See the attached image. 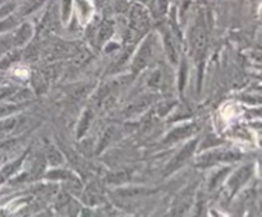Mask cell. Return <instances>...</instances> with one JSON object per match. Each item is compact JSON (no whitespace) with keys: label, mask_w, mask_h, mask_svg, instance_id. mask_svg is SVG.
Instances as JSON below:
<instances>
[{"label":"cell","mask_w":262,"mask_h":217,"mask_svg":"<svg viewBox=\"0 0 262 217\" xmlns=\"http://www.w3.org/2000/svg\"><path fill=\"white\" fill-rule=\"evenodd\" d=\"M130 22L131 27L135 32H144L150 24V17H148L147 10L139 4H134L131 9Z\"/></svg>","instance_id":"6da1fadb"},{"label":"cell","mask_w":262,"mask_h":217,"mask_svg":"<svg viewBox=\"0 0 262 217\" xmlns=\"http://www.w3.org/2000/svg\"><path fill=\"white\" fill-rule=\"evenodd\" d=\"M206 29L201 22H197L191 32L192 50L196 55H201L206 46Z\"/></svg>","instance_id":"7a4b0ae2"},{"label":"cell","mask_w":262,"mask_h":217,"mask_svg":"<svg viewBox=\"0 0 262 217\" xmlns=\"http://www.w3.org/2000/svg\"><path fill=\"white\" fill-rule=\"evenodd\" d=\"M151 56H152V44H151V40L148 38V40L143 42L138 54L135 55L134 62H133V72L134 73L141 72L148 64V62L151 60Z\"/></svg>","instance_id":"3957f363"},{"label":"cell","mask_w":262,"mask_h":217,"mask_svg":"<svg viewBox=\"0 0 262 217\" xmlns=\"http://www.w3.org/2000/svg\"><path fill=\"white\" fill-rule=\"evenodd\" d=\"M196 144H197V141L189 142V143L187 144L184 148H183L182 152H179L177 156H175V157H174V160L170 162L168 169H166V174L173 173V171L177 170L178 167L182 166V165L184 164V162H186L187 160H188L192 156V153H193V151H195V148H196Z\"/></svg>","instance_id":"277c9868"},{"label":"cell","mask_w":262,"mask_h":217,"mask_svg":"<svg viewBox=\"0 0 262 217\" xmlns=\"http://www.w3.org/2000/svg\"><path fill=\"white\" fill-rule=\"evenodd\" d=\"M251 174H252V167L251 166L241 167V169L232 176V179L229 180V188L232 189V192H236L241 185L245 184V183L250 179Z\"/></svg>","instance_id":"5b68a950"},{"label":"cell","mask_w":262,"mask_h":217,"mask_svg":"<svg viewBox=\"0 0 262 217\" xmlns=\"http://www.w3.org/2000/svg\"><path fill=\"white\" fill-rule=\"evenodd\" d=\"M239 157V155L233 152H215V153H209L206 155L201 162V165L206 166V165H211L212 162H218V161H234Z\"/></svg>","instance_id":"8992f818"},{"label":"cell","mask_w":262,"mask_h":217,"mask_svg":"<svg viewBox=\"0 0 262 217\" xmlns=\"http://www.w3.org/2000/svg\"><path fill=\"white\" fill-rule=\"evenodd\" d=\"M193 133V125H186V126H180V128H177L174 129L170 134L166 137L165 142L169 143V142H177L179 139H183V138L188 137Z\"/></svg>","instance_id":"52a82bcc"},{"label":"cell","mask_w":262,"mask_h":217,"mask_svg":"<svg viewBox=\"0 0 262 217\" xmlns=\"http://www.w3.org/2000/svg\"><path fill=\"white\" fill-rule=\"evenodd\" d=\"M164 41H165V47H166V53H168V55H169V59L173 60V63H177V58H178L177 49H175V45H174V42H173V38L170 37L169 33L165 35Z\"/></svg>","instance_id":"ba28073f"},{"label":"cell","mask_w":262,"mask_h":217,"mask_svg":"<svg viewBox=\"0 0 262 217\" xmlns=\"http://www.w3.org/2000/svg\"><path fill=\"white\" fill-rule=\"evenodd\" d=\"M31 33H32V29H31L30 24H24L17 33V37H15V42L18 45H23L24 42L31 37Z\"/></svg>","instance_id":"9c48e42d"},{"label":"cell","mask_w":262,"mask_h":217,"mask_svg":"<svg viewBox=\"0 0 262 217\" xmlns=\"http://www.w3.org/2000/svg\"><path fill=\"white\" fill-rule=\"evenodd\" d=\"M90 120H91V111H90V110H86V111L83 112L80 124H78V137H82L86 133V130L89 129Z\"/></svg>","instance_id":"30bf717a"},{"label":"cell","mask_w":262,"mask_h":217,"mask_svg":"<svg viewBox=\"0 0 262 217\" xmlns=\"http://www.w3.org/2000/svg\"><path fill=\"white\" fill-rule=\"evenodd\" d=\"M151 103H152V97L151 96L141 97V99L135 101L132 106H130V112H138L139 110H142L143 108L148 106Z\"/></svg>","instance_id":"8fae6325"},{"label":"cell","mask_w":262,"mask_h":217,"mask_svg":"<svg viewBox=\"0 0 262 217\" xmlns=\"http://www.w3.org/2000/svg\"><path fill=\"white\" fill-rule=\"evenodd\" d=\"M113 35V24L110 22H104L101 24L100 32H99V40L100 41H105L109 37H112Z\"/></svg>","instance_id":"7c38bea8"},{"label":"cell","mask_w":262,"mask_h":217,"mask_svg":"<svg viewBox=\"0 0 262 217\" xmlns=\"http://www.w3.org/2000/svg\"><path fill=\"white\" fill-rule=\"evenodd\" d=\"M47 160H49V162H50L51 165L56 166V165L62 164L63 157L59 151L56 150V148H54V147H51L50 150H49V152H47Z\"/></svg>","instance_id":"4fadbf2b"},{"label":"cell","mask_w":262,"mask_h":217,"mask_svg":"<svg viewBox=\"0 0 262 217\" xmlns=\"http://www.w3.org/2000/svg\"><path fill=\"white\" fill-rule=\"evenodd\" d=\"M42 3H44V0H30V1L23 6V12L22 13H23V14H28V13L36 10Z\"/></svg>","instance_id":"5bb4252c"},{"label":"cell","mask_w":262,"mask_h":217,"mask_svg":"<svg viewBox=\"0 0 262 217\" xmlns=\"http://www.w3.org/2000/svg\"><path fill=\"white\" fill-rule=\"evenodd\" d=\"M168 9V0H156V10L159 14H165Z\"/></svg>","instance_id":"9a60e30c"},{"label":"cell","mask_w":262,"mask_h":217,"mask_svg":"<svg viewBox=\"0 0 262 217\" xmlns=\"http://www.w3.org/2000/svg\"><path fill=\"white\" fill-rule=\"evenodd\" d=\"M47 176H50V178H59V179H64V178H68L69 174L65 173L64 170H56L54 173H50Z\"/></svg>","instance_id":"2e32d148"},{"label":"cell","mask_w":262,"mask_h":217,"mask_svg":"<svg viewBox=\"0 0 262 217\" xmlns=\"http://www.w3.org/2000/svg\"><path fill=\"white\" fill-rule=\"evenodd\" d=\"M110 138H112V134H110V132H106L105 134H104V137H103V142H101V146H99V150L101 151L104 148V147L106 146V144L109 143Z\"/></svg>","instance_id":"e0dca14e"},{"label":"cell","mask_w":262,"mask_h":217,"mask_svg":"<svg viewBox=\"0 0 262 217\" xmlns=\"http://www.w3.org/2000/svg\"><path fill=\"white\" fill-rule=\"evenodd\" d=\"M69 4L71 0H63V17L67 18L68 12H69Z\"/></svg>","instance_id":"ac0fdd59"},{"label":"cell","mask_w":262,"mask_h":217,"mask_svg":"<svg viewBox=\"0 0 262 217\" xmlns=\"http://www.w3.org/2000/svg\"><path fill=\"white\" fill-rule=\"evenodd\" d=\"M186 64L183 65V74L180 73V90H182V87H183V83H184V80H186V78H184V77H186Z\"/></svg>","instance_id":"d6986e66"}]
</instances>
